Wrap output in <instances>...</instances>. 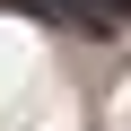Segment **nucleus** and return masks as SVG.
<instances>
[{"label":"nucleus","instance_id":"1","mask_svg":"<svg viewBox=\"0 0 131 131\" xmlns=\"http://www.w3.org/2000/svg\"><path fill=\"white\" fill-rule=\"evenodd\" d=\"M35 18L70 26V35H114V18H105V9H88V0H35Z\"/></svg>","mask_w":131,"mask_h":131}]
</instances>
